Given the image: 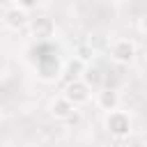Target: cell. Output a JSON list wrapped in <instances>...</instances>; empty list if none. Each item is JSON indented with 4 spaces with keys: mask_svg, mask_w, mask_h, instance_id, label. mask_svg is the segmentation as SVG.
I'll return each mask as SVG.
<instances>
[{
    "mask_svg": "<svg viewBox=\"0 0 147 147\" xmlns=\"http://www.w3.org/2000/svg\"><path fill=\"white\" fill-rule=\"evenodd\" d=\"M110 57L119 64H129L136 60V44L131 39H115L110 46Z\"/></svg>",
    "mask_w": 147,
    "mask_h": 147,
    "instance_id": "4",
    "label": "cell"
},
{
    "mask_svg": "<svg viewBox=\"0 0 147 147\" xmlns=\"http://www.w3.org/2000/svg\"><path fill=\"white\" fill-rule=\"evenodd\" d=\"M142 147H147V140H145V142H142Z\"/></svg>",
    "mask_w": 147,
    "mask_h": 147,
    "instance_id": "13",
    "label": "cell"
},
{
    "mask_svg": "<svg viewBox=\"0 0 147 147\" xmlns=\"http://www.w3.org/2000/svg\"><path fill=\"white\" fill-rule=\"evenodd\" d=\"M103 126L110 136L115 138H126L131 133V117L129 113L124 110H113V113H106V119H103Z\"/></svg>",
    "mask_w": 147,
    "mask_h": 147,
    "instance_id": "1",
    "label": "cell"
},
{
    "mask_svg": "<svg viewBox=\"0 0 147 147\" xmlns=\"http://www.w3.org/2000/svg\"><path fill=\"white\" fill-rule=\"evenodd\" d=\"M74 57H78L80 62L87 64V62L94 57V48H92V44H80V46L76 48V55H74Z\"/></svg>",
    "mask_w": 147,
    "mask_h": 147,
    "instance_id": "11",
    "label": "cell"
},
{
    "mask_svg": "<svg viewBox=\"0 0 147 147\" xmlns=\"http://www.w3.org/2000/svg\"><path fill=\"white\" fill-rule=\"evenodd\" d=\"M85 69H87V64H85V62H80L78 57H71V60L62 67V78L67 80V85H69V83H74V80H80V78H83V74H85Z\"/></svg>",
    "mask_w": 147,
    "mask_h": 147,
    "instance_id": "8",
    "label": "cell"
},
{
    "mask_svg": "<svg viewBox=\"0 0 147 147\" xmlns=\"http://www.w3.org/2000/svg\"><path fill=\"white\" fill-rule=\"evenodd\" d=\"M37 74L41 80H55L62 76V64L57 55H39L37 57Z\"/></svg>",
    "mask_w": 147,
    "mask_h": 147,
    "instance_id": "3",
    "label": "cell"
},
{
    "mask_svg": "<svg viewBox=\"0 0 147 147\" xmlns=\"http://www.w3.org/2000/svg\"><path fill=\"white\" fill-rule=\"evenodd\" d=\"M28 28H30V34L37 37V39H48V37H53V32H55V23H53V18H48V16H37V18H32Z\"/></svg>",
    "mask_w": 147,
    "mask_h": 147,
    "instance_id": "6",
    "label": "cell"
},
{
    "mask_svg": "<svg viewBox=\"0 0 147 147\" xmlns=\"http://www.w3.org/2000/svg\"><path fill=\"white\" fill-rule=\"evenodd\" d=\"M138 30H140V32L147 37V11H145V14L138 18Z\"/></svg>",
    "mask_w": 147,
    "mask_h": 147,
    "instance_id": "12",
    "label": "cell"
},
{
    "mask_svg": "<svg viewBox=\"0 0 147 147\" xmlns=\"http://www.w3.org/2000/svg\"><path fill=\"white\" fill-rule=\"evenodd\" d=\"M90 96H92V87H87L83 80H74V83H69V85L64 87V99H67L74 108L87 103Z\"/></svg>",
    "mask_w": 147,
    "mask_h": 147,
    "instance_id": "5",
    "label": "cell"
},
{
    "mask_svg": "<svg viewBox=\"0 0 147 147\" xmlns=\"http://www.w3.org/2000/svg\"><path fill=\"white\" fill-rule=\"evenodd\" d=\"M96 106L101 108V110H106V113H113V110H117L119 108V94L115 92V90H103V92H99V96H96Z\"/></svg>",
    "mask_w": 147,
    "mask_h": 147,
    "instance_id": "9",
    "label": "cell"
},
{
    "mask_svg": "<svg viewBox=\"0 0 147 147\" xmlns=\"http://www.w3.org/2000/svg\"><path fill=\"white\" fill-rule=\"evenodd\" d=\"M74 110H76V108L64 99V94L51 99V103H48V113H51V117H55V119H71V117H74Z\"/></svg>",
    "mask_w": 147,
    "mask_h": 147,
    "instance_id": "7",
    "label": "cell"
},
{
    "mask_svg": "<svg viewBox=\"0 0 147 147\" xmlns=\"http://www.w3.org/2000/svg\"><path fill=\"white\" fill-rule=\"evenodd\" d=\"M30 14L18 5V2H9V7L5 9L2 14V23L9 28V30H23L25 25H30Z\"/></svg>",
    "mask_w": 147,
    "mask_h": 147,
    "instance_id": "2",
    "label": "cell"
},
{
    "mask_svg": "<svg viewBox=\"0 0 147 147\" xmlns=\"http://www.w3.org/2000/svg\"><path fill=\"white\" fill-rule=\"evenodd\" d=\"M87 87H99V85H103V80H106V76H103V71L99 69V67H92V64H87V69H85V74H83V78H80Z\"/></svg>",
    "mask_w": 147,
    "mask_h": 147,
    "instance_id": "10",
    "label": "cell"
}]
</instances>
